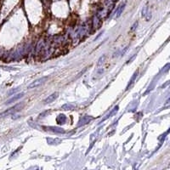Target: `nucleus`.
<instances>
[{
    "label": "nucleus",
    "instance_id": "1",
    "mask_svg": "<svg viewBox=\"0 0 170 170\" xmlns=\"http://www.w3.org/2000/svg\"><path fill=\"white\" fill-rule=\"evenodd\" d=\"M88 32H89V28H88V26H86V25L82 26V27L77 30V33H76L75 38L77 40L82 39L84 37H86L87 35H88Z\"/></svg>",
    "mask_w": 170,
    "mask_h": 170
},
{
    "label": "nucleus",
    "instance_id": "2",
    "mask_svg": "<svg viewBox=\"0 0 170 170\" xmlns=\"http://www.w3.org/2000/svg\"><path fill=\"white\" fill-rule=\"evenodd\" d=\"M47 80H48V77H40V78H38V79H36V80L33 81V82H32V83H31L30 85L27 87V88L32 89V88H38V87H40L41 85L44 84L45 82H46Z\"/></svg>",
    "mask_w": 170,
    "mask_h": 170
},
{
    "label": "nucleus",
    "instance_id": "3",
    "mask_svg": "<svg viewBox=\"0 0 170 170\" xmlns=\"http://www.w3.org/2000/svg\"><path fill=\"white\" fill-rule=\"evenodd\" d=\"M22 106H23V103H20V104L16 105V106H13V107L9 108V109H8L7 111H5L4 112H3L2 114H0V116H9V115L14 114V113H15L16 111H20V110L22 108Z\"/></svg>",
    "mask_w": 170,
    "mask_h": 170
},
{
    "label": "nucleus",
    "instance_id": "4",
    "mask_svg": "<svg viewBox=\"0 0 170 170\" xmlns=\"http://www.w3.org/2000/svg\"><path fill=\"white\" fill-rule=\"evenodd\" d=\"M58 96H59V93H57V92L51 94V95H48V96L43 100V103H44V104H49V103H51V102L54 101V100L58 98Z\"/></svg>",
    "mask_w": 170,
    "mask_h": 170
},
{
    "label": "nucleus",
    "instance_id": "5",
    "mask_svg": "<svg viewBox=\"0 0 170 170\" xmlns=\"http://www.w3.org/2000/svg\"><path fill=\"white\" fill-rule=\"evenodd\" d=\"M24 96V93H20V94H17V95H14V96L12 97V98H10L9 100H8L7 101H6L5 105H9V104H12V103H14V102L17 101L18 100H20V98H22V97Z\"/></svg>",
    "mask_w": 170,
    "mask_h": 170
},
{
    "label": "nucleus",
    "instance_id": "6",
    "mask_svg": "<svg viewBox=\"0 0 170 170\" xmlns=\"http://www.w3.org/2000/svg\"><path fill=\"white\" fill-rule=\"evenodd\" d=\"M93 119V117L90 116H88V115H85V116H82L80 118V120H79V123H78V126H81V125H84V124H87L90 122V121Z\"/></svg>",
    "mask_w": 170,
    "mask_h": 170
},
{
    "label": "nucleus",
    "instance_id": "7",
    "mask_svg": "<svg viewBox=\"0 0 170 170\" xmlns=\"http://www.w3.org/2000/svg\"><path fill=\"white\" fill-rule=\"evenodd\" d=\"M43 129H45L46 130L52 131V132L57 133V134H64L65 130L59 127H43Z\"/></svg>",
    "mask_w": 170,
    "mask_h": 170
},
{
    "label": "nucleus",
    "instance_id": "8",
    "mask_svg": "<svg viewBox=\"0 0 170 170\" xmlns=\"http://www.w3.org/2000/svg\"><path fill=\"white\" fill-rule=\"evenodd\" d=\"M138 73H139V71H136L134 73V75H133V77H131V79H130V81H129V84H128V86H127V88H126V89H129V88H130L131 86H132L133 84H134V81L136 80V77H138Z\"/></svg>",
    "mask_w": 170,
    "mask_h": 170
},
{
    "label": "nucleus",
    "instance_id": "9",
    "mask_svg": "<svg viewBox=\"0 0 170 170\" xmlns=\"http://www.w3.org/2000/svg\"><path fill=\"white\" fill-rule=\"evenodd\" d=\"M118 108H119V107H118V106H115V107H114V109H113L112 111H111V112L109 113V114H108V115H106V116H105V117L103 118V119H102L101 121H100V122H104V121H105V120H106V119H107V118L111 117V116H112L113 115H115V114H116V113L118 111Z\"/></svg>",
    "mask_w": 170,
    "mask_h": 170
},
{
    "label": "nucleus",
    "instance_id": "10",
    "mask_svg": "<svg viewBox=\"0 0 170 170\" xmlns=\"http://www.w3.org/2000/svg\"><path fill=\"white\" fill-rule=\"evenodd\" d=\"M66 121V117L64 114H60L56 118V122L59 124H64Z\"/></svg>",
    "mask_w": 170,
    "mask_h": 170
},
{
    "label": "nucleus",
    "instance_id": "11",
    "mask_svg": "<svg viewBox=\"0 0 170 170\" xmlns=\"http://www.w3.org/2000/svg\"><path fill=\"white\" fill-rule=\"evenodd\" d=\"M100 23H101V21H100V16L97 14V15H95V17H94V27H95V29H98Z\"/></svg>",
    "mask_w": 170,
    "mask_h": 170
},
{
    "label": "nucleus",
    "instance_id": "12",
    "mask_svg": "<svg viewBox=\"0 0 170 170\" xmlns=\"http://www.w3.org/2000/svg\"><path fill=\"white\" fill-rule=\"evenodd\" d=\"M76 107V105H73L72 103H66V104L63 105L61 106V109L62 110H73L75 109Z\"/></svg>",
    "mask_w": 170,
    "mask_h": 170
},
{
    "label": "nucleus",
    "instance_id": "13",
    "mask_svg": "<svg viewBox=\"0 0 170 170\" xmlns=\"http://www.w3.org/2000/svg\"><path fill=\"white\" fill-rule=\"evenodd\" d=\"M124 7H125V4H121L119 7L116 9V17H119V16L122 14V11H123V9H124Z\"/></svg>",
    "mask_w": 170,
    "mask_h": 170
},
{
    "label": "nucleus",
    "instance_id": "14",
    "mask_svg": "<svg viewBox=\"0 0 170 170\" xmlns=\"http://www.w3.org/2000/svg\"><path fill=\"white\" fill-rule=\"evenodd\" d=\"M106 54H104V55H102L101 57L99 59V61H98V62H97V66H101L103 63H104V61H105V60H106Z\"/></svg>",
    "mask_w": 170,
    "mask_h": 170
},
{
    "label": "nucleus",
    "instance_id": "15",
    "mask_svg": "<svg viewBox=\"0 0 170 170\" xmlns=\"http://www.w3.org/2000/svg\"><path fill=\"white\" fill-rule=\"evenodd\" d=\"M47 141L49 144H58L61 142V140H57V139H56V140H53V139L48 138V139H47Z\"/></svg>",
    "mask_w": 170,
    "mask_h": 170
},
{
    "label": "nucleus",
    "instance_id": "16",
    "mask_svg": "<svg viewBox=\"0 0 170 170\" xmlns=\"http://www.w3.org/2000/svg\"><path fill=\"white\" fill-rule=\"evenodd\" d=\"M147 9H147V7L145 6V7L143 9V10H142V16H145V15H146L147 12H148V11H147Z\"/></svg>",
    "mask_w": 170,
    "mask_h": 170
},
{
    "label": "nucleus",
    "instance_id": "17",
    "mask_svg": "<svg viewBox=\"0 0 170 170\" xmlns=\"http://www.w3.org/2000/svg\"><path fill=\"white\" fill-rule=\"evenodd\" d=\"M137 25H138V22H135V23L134 24V26L132 27V28H131V31H134V29L136 28V27H137Z\"/></svg>",
    "mask_w": 170,
    "mask_h": 170
}]
</instances>
